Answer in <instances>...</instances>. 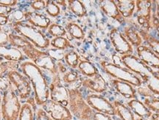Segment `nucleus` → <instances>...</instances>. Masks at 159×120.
<instances>
[{"label":"nucleus","mask_w":159,"mask_h":120,"mask_svg":"<svg viewBox=\"0 0 159 120\" xmlns=\"http://www.w3.org/2000/svg\"><path fill=\"white\" fill-rule=\"evenodd\" d=\"M41 108L53 120H73V116L68 107L51 99L46 102Z\"/></svg>","instance_id":"nucleus-12"},{"label":"nucleus","mask_w":159,"mask_h":120,"mask_svg":"<svg viewBox=\"0 0 159 120\" xmlns=\"http://www.w3.org/2000/svg\"><path fill=\"white\" fill-rule=\"evenodd\" d=\"M143 103L153 113H159V98L156 96L150 98H144Z\"/></svg>","instance_id":"nucleus-36"},{"label":"nucleus","mask_w":159,"mask_h":120,"mask_svg":"<svg viewBox=\"0 0 159 120\" xmlns=\"http://www.w3.org/2000/svg\"><path fill=\"white\" fill-rule=\"evenodd\" d=\"M109 38L114 50L121 55H131L134 53V47L125 39L123 33L117 28H113L109 33Z\"/></svg>","instance_id":"nucleus-13"},{"label":"nucleus","mask_w":159,"mask_h":120,"mask_svg":"<svg viewBox=\"0 0 159 120\" xmlns=\"http://www.w3.org/2000/svg\"><path fill=\"white\" fill-rule=\"evenodd\" d=\"M156 72L157 73V75H158L159 76V70H158V71H156Z\"/></svg>","instance_id":"nucleus-53"},{"label":"nucleus","mask_w":159,"mask_h":120,"mask_svg":"<svg viewBox=\"0 0 159 120\" xmlns=\"http://www.w3.org/2000/svg\"><path fill=\"white\" fill-rule=\"evenodd\" d=\"M78 72L87 77H93L99 73V70L91 62L87 60H80L77 67Z\"/></svg>","instance_id":"nucleus-25"},{"label":"nucleus","mask_w":159,"mask_h":120,"mask_svg":"<svg viewBox=\"0 0 159 120\" xmlns=\"http://www.w3.org/2000/svg\"><path fill=\"white\" fill-rule=\"evenodd\" d=\"M135 16L137 23L144 30L148 31L152 27V1H136Z\"/></svg>","instance_id":"nucleus-9"},{"label":"nucleus","mask_w":159,"mask_h":120,"mask_svg":"<svg viewBox=\"0 0 159 120\" xmlns=\"http://www.w3.org/2000/svg\"><path fill=\"white\" fill-rule=\"evenodd\" d=\"M156 30H157V33H158V37H159V25L158 26V27H157L156 28Z\"/></svg>","instance_id":"nucleus-51"},{"label":"nucleus","mask_w":159,"mask_h":120,"mask_svg":"<svg viewBox=\"0 0 159 120\" xmlns=\"http://www.w3.org/2000/svg\"><path fill=\"white\" fill-rule=\"evenodd\" d=\"M49 98L51 100L57 102L64 106H69V91L63 84V81L58 75L52 77L49 84Z\"/></svg>","instance_id":"nucleus-11"},{"label":"nucleus","mask_w":159,"mask_h":120,"mask_svg":"<svg viewBox=\"0 0 159 120\" xmlns=\"http://www.w3.org/2000/svg\"><path fill=\"white\" fill-rule=\"evenodd\" d=\"M35 112L31 105L27 103L23 104L19 120H35Z\"/></svg>","instance_id":"nucleus-33"},{"label":"nucleus","mask_w":159,"mask_h":120,"mask_svg":"<svg viewBox=\"0 0 159 120\" xmlns=\"http://www.w3.org/2000/svg\"><path fill=\"white\" fill-rule=\"evenodd\" d=\"M35 120H53L49 117V116L43 110L40 108L37 109L36 112H35Z\"/></svg>","instance_id":"nucleus-40"},{"label":"nucleus","mask_w":159,"mask_h":120,"mask_svg":"<svg viewBox=\"0 0 159 120\" xmlns=\"http://www.w3.org/2000/svg\"><path fill=\"white\" fill-rule=\"evenodd\" d=\"M31 7L35 12L41 11L43 10H45L46 7V1H42V0H36V1L33 2L30 4Z\"/></svg>","instance_id":"nucleus-39"},{"label":"nucleus","mask_w":159,"mask_h":120,"mask_svg":"<svg viewBox=\"0 0 159 120\" xmlns=\"http://www.w3.org/2000/svg\"><path fill=\"white\" fill-rule=\"evenodd\" d=\"M47 32L49 35L54 38L64 37L67 33L64 27L55 23H52L49 25L48 29H47Z\"/></svg>","instance_id":"nucleus-34"},{"label":"nucleus","mask_w":159,"mask_h":120,"mask_svg":"<svg viewBox=\"0 0 159 120\" xmlns=\"http://www.w3.org/2000/svg\"><path fill=\"white\" fill-rule=\"evenodd\" d=\"M119 13L124 19H130L136 11V1L134 0H118L115 1Z\"/></svg>","instance_id":"nucleus-23"},{"label":"nucleus","mask_w":159,"mask_h":120,"mask_svg":"<svg viewBox=\"0 0 159 120\" xmlns=\"http://www.w3.org/2000/svg\"><path fill=\"white\" fill-rule=\"evenodd\" d=\"M25 19L30 25L42 30H47L52 24L49 18L35 11L25 12Z\"/></svg>","instance_id":"nucleus-16"},{"label":"nucleus","mask_w":159,"mask_h":120,"mask_svg":"<svg viewBox=\"0 0 159 120\" xmlns=\"http://www.w3.org/2000/svg\"><path fill=\"white\" fill-rule=\"evenodd\" d=\"M0 56L9 61H23L25 60V56L19 49L15 47H6L0 46Z\"/></svg>","instance_id":"nucleus-22"},{"label":"nucleus","mask_w":159,"mask_h":120,"mask_svg":"<svg viewBox=\"0 0 159 120\" xmlns=\"http://www.w3.org/2000/svg\"><path fill=\"white\" fill-rule=\"evenodd\" d=\"M9 43V35L0 32V46H5Z\"/></svg>","instance_id":"nucleus-43"},{"label":"nucleus","mask_w":159,"mask_h":120,"mask_svg":"<svg viewBox=\"0 0 159 120\" xmlns=\"http://www.w3.org/2000/svg\"><path fill=\"white\" fill-rule=\"evenodd\" d=\"M80 79V76L78 72L75 69H68L64 74H63L62 81L66 85H72L77 83Z\"/></svg>","instance_id":"nucleus-32"},{"label":"nucleus","mask_w":159,"mask_h":120,"mask_svg":"<svg viewBox=\"0 0 159 120\" xmlns=\"http://www.w3.org/2000/svg\"><path fill=\"white\" fill-rule=\"evenodd\" d=\"M63 60H64L66 64L69 67L72 69H75L78 67L80 61V57L76 51L74 49H71V50L66 51Z\"/></svg>","instance_id":"nucleus-29"},{"label":"nucleus","mask_w":159,"mask_h":120,"mask_svg":"<svg viewBox=\"0 0 159 120\" xmlns=\"http://www.w3.org/2000/svg\"><path fill=\"white\" fill-rule=\"evenodd\" d=\"M127 105H128V107L130 108L131 111H133V113H134L135 115H136L138 118H141V119H150L152 113H153V112L151 111L150 110L144 105V103H143V102L139 100L137 98L136 99H130V100L127 103Z\"/></svg>","instance_id":"nucleus-19"},{"label":"nucleus","mask_w":159,"mask_h":120,"mask_svg":"<svg viewBox=\"0 0 159 120\" xmlns=\"http://www.w3.org/2000/svg\"><path fill=\"white\" fill-rule=\"evenodd\" d=\"M45 11L52 17L58 16L61 13V8L55 1H46Z\"/></svg>","instance_id":"nucleus-35"},{"label":"nucleus","mask_w":159,"mask_h":120,"mask_svg":"<svg viewBox=\"0 0 159 120\" xmlns=\"http://www.w3.org/2000/svg\"><path fill=\"white\" fill-rule=\"evenodd\" d=\"M55 2H56L57 5L66 6V3L67 2H66V1H55Z\"/></svg>","instance_id":"nucleus-49"},{"label":"nucleus","mask_w":159,"mask_h":120,"mask_svg":"<svg viewBox=\"0 0 159 120\" xmlns=\"http://www.w3.org/2000/svg\"><path fill=\"white\" fill-rule=\"evenodd\" d=\"M139 34L142 36L143 41L146 42V44L159 56V39L150 35L148 31L141 29L139 30Z\"/></svg>","instance_id":"nucleus-26"},{"label":"nucleus","mask_w":159,"mask_h":120,"mask_svg":"<svg viewBox=\"0 0 159 120\" xmlns=\"http://www.w3.org/2000/svg\"><path fill=\"white\" fill-rule=\"evenodd\" d=\"M1 30H2V29H1V27H0V31H1Z\"/></svg>","instance_id":"nucleus-54"},{"label":"nucleus","mask_w":159,"mask_h":120,"mask_svg":"<svg viewBox=\"0 0 159 120\" xmlns=\"http://www.w3.org/2000/svg\"><path fill=\"white\" fill-rule=\"evenodd\" d=\"M81 85L85 89L95 94H101L108 90V84L100 74L98 73L93 77H86L81 81Z\"/></svg>","instance_id":"nucleus-15"},{"label":"nucleus","mask_w":159,"mask_h":120,"mask_svg":"<svg viewBox=\"0 0 159 120\" xmlns=\"http://www.w3.org/2000/svg\"><path fill=\"white\" fill-rule=\"evenodd\" d=\"M8 21L13 23L21 21L23 19H25V12L21 10H12L11 13L7 16Z\"/></svg>","instance_id":"nucleus-37"},{"label":"nucleus","mask_w":159,"mask_h":120,"mask_svg":"<svg viewBox=\"0 0 159 120\" xmlns=\"http://www.w3.org/2000/svg\"><path fill=\"white\" fill-rule=\"evenodd\" d=\"M69 9L77 17H83L86 16L87 9L82 2L79 0H69L67 1Z\"/></svg>","instance_id":"nucleus-28"},{"label":"nucleus","mask_w":159,"mask_h":120,"mask_svg":"<svg viewBox=\"0 0 159 120\" xmlns=\"http://www.w3.org/2000/svg\"><path fill=\"white\" fill-rule=\"evenodd\" d=\"M1 97H0V120H1V117H2V115H1Z\"/></svg>","instance_id":"nucleus-50"},{"label":"nucleus","mask_w":159,"mask_h":120,"mask_svg":"<svg viewBox=\"0 0 159 120\" xmlns=\"http://www.w3.org/2000/svg\"><path fill=\"white\" fill-rule=\"evenodd\" d=\"M120 58L124 67L139 76L142 80L143 83L156 72L153 69L145 64L142 60L133 54L122 55Z\"/></svg>","instance_id":"nucleus-8"},{"label":"nucleus","mask_w":159,"mask_h":120,"mask_svg":"<svg viewBox=\"0 0 159 120\" xmlns=\"http://www.w3.org/2000/svg\"><path fill=\"white\" fill-rule=\"evenodd\" d=\"M136 120H150V119H141V118H136Z\"/></svg>","instance_id":"nucleus-52"},{"label":"nucleus","mask_w":159,"mask_h":120,"mask_svg":"<svg viewBox=\"0 0 159 120\" xmlns=\"http://www.w3.org/2000/svg\"><path fill=\"white\" fill-rule=\"evenodd\" d=\"M7 76L10 85L14 89L20 100L29 99L33 92V88L29 80L16 69L10 70Z\"/></svg>","instance_id":"nucleus-6"},{"label":"nucleus","mask_w":159,"mask_h":120,"mask_svg":"<svg viewBox=\"0 0 159 120\" xmlns=\"http://www.w3.org/2000/svg\"><path fill=\"white\" fill-rule=\"evenodd\" d=\"M137 57L155 72L159 70V56L147 44H142L136 48Z\"/></svg>","instance_id":"nucleus-14"},{"label":"nucleus","mask_w":159,"mask_h":120,"mask_svg":"<svg viewBox=\"0 0 159 120\" xmlns=\"http://www.w3.org/2000/svg\"><path fill=\"white\" fill-rule=\"evenodd\" d=\"M65 27L66 30L72 39L80 40V41L84 39L85 35V33L78 24L75 23L74 21H71V22L67 23Z\"/></svg>","instance_id":"nucleus-27"},{"label":"nucleus","mask_w":159,"mask_h":120,"mask_svg":"<svg viewBox=\"0 0 159 120\" xmlns=\"http://www.w3.org/2000/svg\"><path fill=\"white\" fill-rule=\"evenodd\" d=\"M112 103L116 110V116L119 117L120 120H136L135 114L127 104H125L118 99L114 101Z\"/></svg>","instance_id":"nucleus-24"},{"label":"nucleus","mask_w":159,"mask_h":120,"mask_svg":"<svg viewBox=\"0 0 159 120\" xmlns=\"http://www.w3.org/2000/svg\"><path fill=\"white\" fill-rule=\"evenodd\" d=\"M57 68H58L59 73L64 74L68 70L67 67H66L65 63H63L62 61H57Z\"/></svg>","instance_id":"nucleus-46"},{"label":"nucleus","mask_w":159,"mask_h":120,"mask_svg":"<svg viewBox=\"0 0 159 120\" xmlns=\"http://www.w3.org/2000/svg\"><path fill=\"white\" fill-rule=\"evenodd\" d=\"M50 45L55 49H59V50H66L68 49L74 48L70 41L65 37L54 38L50 41Z\"/></svg>","instance_id":"nucleus-31"},{"label":"nucleus","mask_w":159,"mask_h":120,"mask_svg":"<svg viewBox=\"0 0 159 120\" xmlns=\"http://www.w3.org/2000/svg\"><path fill=\"white\" fill-rule=\"evenodd\" d=\"M123 35L133 47H136L137 48L142 45L144 41H143L142 36L139 34V30L135 26H125L124 29H123Z\"/></svg>","instance_id":"nucleus-21"},{"label":"nucleus","mask_w":159,"mask_h":120,"mask_svg":"<svg viewBox=\"0 0 159 120\" xmlns=\"http://www.w3.org/2000/svg\"><path fill=\"white\" fill-rule=\"evenodd\" d=\"M93 120H114L111 116L105 113H99V112H94Z\"/></svg>","instance_id":"nucleus-42"},{"label":"nucleus","mask_w":159,"mask_h":120,"mask_svg":"<svg viewBox=\"0 0 159 120\" xmlns=\"http://www.w3.org/2000/svg\"><path fill=\"white\" fill-rule=\"evenodd\" d=\"M97 2L99 3V8L107 16L116 20L120 24L124 22L125 19L119 13L116 4L114 0H101Z\"/></svg>","instance_id":"nucleus-17"},{"label":"nucleus","mask_w":159,"mask_h":120,"mask_svg":"<svg viewBox=\"0 0 159 120\" xmlns=\"http://www.w3.org/2000/svg\"><path fill=\"white\" fill-rule=\"evenodd\" d=\"M49 55H50L55 61H61L62 60L64 59V55L66 51L65 50H59V49H50V50L47 51Z\"/></svg>","instance_id":"nucleus-38"},{"label":"nucleus","mask_w":159,"mask_h":120,"mask_svg":"<svg viewBox=\"0 0 159 120\" xmlns=\"http://www.w3.org/2000/svg\"><path fill=\"white\" fill-rule=\"evenodd\" d=\"M99 64L105 73L114 79L126 82L137 88L141 87L143 85L142 80L127 68L105 61H100Z\"/></svg>","instance_id":"nucleus-5"},{"label":"nucleus","mask_w":159,"mask_h":120,"mask_svg":"<svg viewBox=\"0 0 159 120\" xmlns=\"http://www.w3.org/2000/svg\"><path fill=\"white\" fill-rule=\"evenodd\" d=\"M143 84H145V87L148 88L154 95L159 96V76L156 72L149 77Z\"/></svg>","instance_id":"nucleus-30"},{"label":"nucleus","mask_w":159,"mask_h":120,"mask_svg":"<svg viewBox=\"0 0 159 120\" xmlns=\"http://www.w3.org/2000/svg\"><path fill=\"white\" fill-rule=\"evenodd\" d=\"M9 35V43L11 47L16 48L23 53L27 58L30 59L32 62L34 61L41 56L45 55L47 53L39 50L31 42L25 38L20 36L17 34L11 33Z\"/></svg>","instance_id":"nucleus-7"},{"label":"nucleus","mask_w":159,"mask_h":120,"mask_svg":"<svg viewBox=\"0 0 159 120\" xmlns=\"http://www.w3.org/2000/svg\"><path fill=\"white\" fill-rule=\"evenodd\" d=\"M136 92L139 94L140 95L143 96L145 98H150V97H155V95L152 94L151 91L149 90L148 88L146 87H139L138 89H136Z\"/></svg>","instance_id":"nucleus-41"},{"label":"nucleus","mask_w":159,"mask_h":120,"mask_svg":"<svg viewBox=\"0 0 159 120\" xmlns=\"http://www.w3.org/2000/svg\"><path fill=\"white\" fill-rule=\"evenodd\" d=\"M11 26L17 35L28 40L38 49H47L50 46V41L42 31L27 21L13 23Z\"/></svg>","instance_id":"nucleus-3"},{"label":"nucleus","mask_w":159,"mask_h":120,"mask_svg":"<svg viewBox=\"0 0 159 120\" xmlns=\"http://www.w3.org/2000/svg\"><path fill=\"white\" fill-rule=\"evenodd\" d=\"M150 120H159V113H152V117H150Z\"/></svg>","instance_id":"nucleus-48"},{"label":"nucleus","mask_w":159,"mask_h":120,"mask_svg":"<svg viewBox=\"0 0 159 120\" xmlns=\"http://www.w3.org/2000/svg\"><path fill=\"white\" fill-rule=\"evenodd\" d=\"M69 91V109L77 120H93L94 111L86 103L78 88H71Z\"/></svg>","instance_id":"nucleus-2"},{"label":"nucleus","mask_w":159,"mask_h":120,"mask_svg":"<svg viewBox=\"0 0 159 120\" xmlns=\"http://www.w3.org/2000/svg\"><path fill=\"white\" fill-rule=\"evenodd\" d=\"M21 71L30 82L37 105L42 106L49 99V85L43 71L32 61L22 62Z\"/></svg>","instance_id":"nucleus-1"},{"label":"nucleus","mask_w":159,"mask_h":120,"mask_svg":"<svg viewBox=\"0 0 159 120\" xmlns=\"http://www.w3.org/2000/svg\"><path fill=\"white\" fill-rule=\"evenodd\" d=\"M18 3L16 0H8V1H0V5L6 6V7H14Z\"/></svg>","instance_id":"nucleus-45"},{"label":"nucleus","mask_w":159,"mask_h":120,"mask_svg":"<svg viewBox=\"0 0 159 120\" xmlns=\"http://www.w3.org/2000/svg\"><path fill=\"white\" fill-rule=\"evenodd\" d=\"M86 103L95 112L105 113L112 117L116 116V110L113 105L107 98L99 94H91L85 98Z\"/></svg>","instance_id":"nucleus-10"},{"label":"nucleus","mask_w":159,"mask_h":120,"mask_svg":"<svg viewBox=\"0 0 159 120\" xmlns=\"http://www.w3.org/2000/svg\"><path fill=\"white\" fill-rule=\"evenodd\" d=\"M33 63H34L41 69H44L46 71H48L53 76L59 74L57 61H55L50 55H49L48 53L35 60L34 61H33Z\"/></svg>","instance_id":"nucleus-20"},{"label":"nucleus","mask_w":159,"mask_h":120,"mask_svg":"<svg viewBox=\"0 0 159 120\" xmlns=\"http://www.w3.org/2000/svg\"><path fill=\"white\" fill-rule=\"evenodd\" d=\"M11 11L12 9L10 7H6V6L0 5V16H7L11 13Z\"/></svg>","instance_id":"nucleus-44"},{"label":"nucleus","mask_w":159,"mask_h":120,"mask_svg":"<svg viewBox=\"0 0 159 120\" xmlns=\"http://www.w3.org/2000/svg\"><path fill=\"white\" fill-rule=\"evenodd\" d=\"M111 84L117 92L125 99H136V89L130 84L116 79L112 80Z\"/></svg>","instance_id":"nucleus-18"},{"label":"nucleus","mask_w":159,"mask_h":120,"mask_svg":"<svg viewBox=\"0 0 159 120\" xmlns=\"http://www.w3.org/2000/svg\"><path fill=\"white\" fill-rule=\"evenodd\" d=\"M8 22V17L5 16H0V25H5Z\"/></svg>","instance_id":"nucleus-47"},{"label":"nucleus","mask_w":159,"mask_h":120,"mask_svg":"<svg viewBox=\"0 0 159 120\" xmlns=\"http://www.w3.org/2000/svg\"><path fill=\"white\" fill-rule=\"evenodd\" d=\"M21 105L19 97L14 89L10 86L4 91L1 102V115L2 120H19Z\"/></svg>","instance_id":"nucleus-4"}]
</instances>
